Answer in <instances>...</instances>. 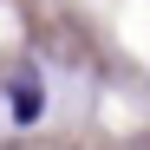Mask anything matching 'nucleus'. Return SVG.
Masks as SVG:
<instances>
[{"label": "nucleus", "instance_id": "1", "mask_svg": "<svg viewBox=\"0 0 150 150\" xmlns=\"http://www.w3.org/2000/svg\"><path fill=\"white\" fill-rule=\"evenodd\" d=\"M7 105H13V117H20V124H33V117H39V85H33V72H20V79H13Z\"/></svg>", "mask_w": 150, "mask_h": 150}]
</instances>
